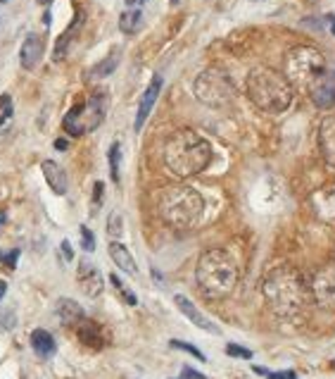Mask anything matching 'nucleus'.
Masks as SVG:
<instances>
[{"label": "nucleus", "instance_id": "18", "mask_svg": "<svg viewBox=\"0 0 335 379\" xmlns=\"http://www.w3.org/2000/svg\"><path fill=\"white\" fill-rule=\"evenodd\" d=\"M55 313H57L60 322H62L65 327H77V324L84 320V308L72 299H60L57 306H55Z\"/></svg>", "mask_w": 335, "mask_h": 379}, {"label": "nucleus", "instance_id": "19", "mask_svg": "<svg viewBox=\"0 0 335 379\" xmlns=\"http://www.w3.org/2000/svg\"><path fill=\"white\" fill-rule=\"evenodd\" d=\"M77 336H79V341L88 348H102V343H105V339H102V331H100V324L86 320V317L77 324Z\"/></svg>", "mask_w": 335, "mask_h": 379}, {"label": "nucleus", "instance_id": "34", "mask_svg": "<svg viewBox=\"0 0 335 379\" xmlns=\"http://www.w3.org/2000/svg\"><path fill=\"white\" fill-rule=\"evenodd\" d=\"M62 253H65V260H72V258H74V253H72V246H70V241H62Z\"/></svg>", "mask_w": 335, "mask_h": 379}, {"label": "nucleus", "instance_id": "31", "mask_svg": "<svg viewBox=\"0 0 335 379\" xmlns=\"http://www.w3.org/2000/svg\"><path fill=\"white\" fill-rule=\"evenodd\" d=\"M226 353L234 356V358H245V361H250V358H252V351L238 346V343H229V346H226Z\"/></svg>", "mask_w": 335, "mask_h": 379}, {"label": "nucleus", "instance_id": "3", "mask_svg": "<svg viewBox=\"0 0 335 379\" xmlns=\"http://www.w3.org/2000/svg\"><path fill=\"white\" fill-rule=\"evenodd\" d=\"M195 279H197V287H200V291L207 299H224V296H229L238 284L236 260L221 248L204 250L200 255V260H197Z\"/></svg>", "mask_w": 335, "mask_h": 379}, {"label": "nucleus", "instance_id": "10", "mask_svg": "<svg viewBox=\"0 0 335 379\" xmlns=\"http://www.w3.org/2000/svg\"><path fill=\"white\" fill-rule=\"evenodd\" d=\"M309 96L314 100V105L321 107V110H328V107L335 105V72L326 70L321 77L309 86Z\"/></svg>", "mask_w": 335, "mask_h": 379}, {"label": "nucleus", "instance_id": "4", "mask_svg": "<svg viewBox=\"0 0 335 379\" xmlns=\"http://www.w3.org/2000/svg\"><path fill=\"white\" fill-rule=\"evenodd\" d=\"M157 213L174 229H190L204 213V198L193 186L176 184L157 193Z\"/></svg>", "mask_w": 335, "mask_h": 379}, {"label": "nucleus", "instance_id": "32", "mask_svg": "<svg viewBox=\"0 0 335 379\" xmlns=\"http://www.w3.org/2000/svg\"><path fill=\"white\" fill-rule=\"evenodd\" d=\"M0 260L5 262L8 267H15L19 260V250H10V253H0Z\"/></svg>", "mask_w": 335, "mask_h": 379}, {"label": "nucleus", "instance_id": "8", "mask_svg": "<svg viewBox=\"0 0 335 379\" xmlns=\"http://www.w3.org/2000/svg\"><path fill=\"white\" fill-rule=\"evenodd\" d=\"M193 91L197 100L209 107H226L236 96L234 81H231L229 74L221 70H204L200 77L195 79Z\"/></svg>", "mask_w": 335, "mask_h": 379}, {"label": "nucleus", "instance_id": "12", "mask_svg": "<svg viewBox=\"0 0 335 379\" xmlns=\"http://www.w3.org/2000/svg\"><path fill=\"white\" fill-rule=\"evenodd\" d=\"M77 282H79L81 291H84L86 296H91V299H98V296L102 294V274H100V269L95 267L91 260H81L79 262Z\"/></svg>", "mask_w": 335, "mask_h": 379}, {"label": "nucleus", "instance_id": "15", "mask_svg": "<svg viewBox=\"0 0 335 379\" xmlns=\"http://www.w3.org/2000/svg\"><path fill=\"white\" fill-rule=\"evenodd\" d=\"M40 58H43V38L38 33H29L22 43V50H19V63L24 70H36Z\"/></svg>", "mask_w": 335, "mask_h": 379}, {"label": "nucleus", "instance_id": "21", "mask_svg": "<svg viewBox=\"0 0 335 379\" xmlns=\"http://www.w3.org/2000/svg\"><path fill=\"white\" fill-rule=\"evenodd\" d=\"M81 22H84V15H81V12H77V19H74V22L67 26V31L57 38V43H55V53H53L55 60H62L65 58V53H67V48H70V43H72V38L77 36L79 29H81Z\"/></svg>", "mask_w": 335, "mask_h": 379}, {"label": "nucleus", "instance_id": "38", "mask_svg": "<svg viewBox=\"0 0 335 379\" xmlns=\"http://www.w3.org/2000/svg\"><path fill=\"white\" fill-rule=\"evenodd\" d=\"M36 3H38V5H50L53 0H36Z\"/></svg>", "mask_w": 335, "mask_h": 379}, {"label": "nucleus", "instance_id": "16", "mask_svg": "<svg viewBox=\"0 0 335 379\" xmlns=\"http://www.w3.org/2000/svg\"><path fill=\"white\" fill-rule=\"evenodd\" d=\"M40 167H43V177L48 181V186L53 188V193L65 196L67 188H70V179H67V172L55 160H45Z\"/></svg>", "mask_w": 335, "mask_h": 379}, {"label": "nucleus", "instance_id": "22", "mask_svg": "<svg viewBox=\"0 0 335 379\" xmlns=\"http://www.w3.org/2000/svg\"><path fill=\"white\" fill-rule=\"evenodd\" d=\"M143 26V12L141 8H128L121 12V17H119V29L124 31V33H136Z\"/></svg>", "mask_w": 335, "mask_h": 379}, {"label": "nucleus", "instance_id": "29", "mask_svg": "<svg viewBox=\"0 0 335 379\" xmlns=\"http://www.w3.org/2000/svg\"><path fill=\"white\" fill-rule=\"evenodd\" d=\"M121 215L119 213H114V215H109V222H107V234L109 236H114V239H119L121 236Z\"/></svg>", "mask_w": 335, "mask_h": 379}, {"label": "nucleus", "instance_id": "36", "mask_svg": "<svg viewBox=\"0 0 335 379\" xmlns=\"http://www.w3.org/2000/svg\"><path fill=\"white\" fill-rule=\"evenodd\" d=\"M328 24H331V33L335 36V15H328Z\"/></svg>", "mask_w": 335, "mask_h": 379}, {"label": "nucleus", "instance_id": "40", "mask_svg": "<svg viewBox=\"0 0 335 379\" xmlns=\"http://www.w3.org/2000/svg\"><path fill=\"white\" fill-rule=\"evenodd\" d=\"M331 368H333V370H335V361H331Z\"/></svg>", "mask_w": 335, "mask_h": 379}, {"label": "nucleus", "instance_id": "28", "mask_svg": "<svg viewBox=\"0 0 335 379\" xmlns=\"http://www.w3.org/2000/svg\"><path fill=\"white\" fill-rule=\"evenodd\" d=\"M10 117H12V98L8 93H3L0 96V124H5Z\"/></svg>", "mask_w": 335, "mask_h": 379}, {"label": "nucleus", "instance_id": "37", "mask_svg": "<svg viewBox=\"0 0 335 379\" xmlns=\"http://www.w3.org/2000/svg\"><path fill=\"white\" fill-rule=\"evenodd\" d=\"M5 291H8V284H5V282H0V301H3Z\"/></svg>", "mask_w": 335, "mask_h": 379}, {"label": "nucleus", "instance_id": "35", "mask_svg": "<svg viewBox=\"0 0 335 379\" xmlns=\"http://www.w3.org/2000/svg\"><path fill=\"white\" fill-rule=\"evenodd\" d=\"M102 201V184L98 181V184H95V203H100Z\"/></svg>", "mask_w": 335, "mask_h": 379}, {"label": "nucleus", "instance_id": "17", "mask_svg": "<svg viewBox=\"0 0 335 379\" xmlns=\"http://www.w3.org/2000/svg\"><path fill=\"white\" fill-rule=\"evenodd\" d=\"M109 258L114 260V265H117L119 269H124L126 274L138 277V265H136L133 255L128 253V248L124 246V243H119V241L109 243Z\"/></svg>", "mask_w": 335, "mask_h": 379}, {"label": "nucleus", "instance_id": "26", "mask_svg": "<svg viewBox=\"0 0 335 379\" xmlns=\"http://www.w3.org/2000/svg\"><path fill=\"white\" fill-rule=\"evenodd\" d=\"M169 343H172V348H179V351H186V353H190V356H193V358H197V361H207V358H204V353H202V351L200 348H195L193 346V343H188V341H179V339H172V341H169Z\"/></svg>", "mask_w": 335, "mask_h": 379}, {"label": "nucleus", "instance_id": "9", "mask_svg": "<svg viewBox=\"0 0 335 379\" xmlns=\"http://www.w3.org/2000/svg\"><path fill=\"white\" fill-rule=\"evenodd\" d=\"M312 296L321 308L335 310V265L321 267L312 277Z\"/></svg>", "mask_w": 335, "mask_h": 379}, {"label": "nucleus", "instance_id": "6", "mask_svg": "<svg viewBox=\"0 0 335 379\" xmlns=\"http://www.w3.org/2000/svg\"><path fill=\"white\" fill-rule=\"evenodd\" d=\"M326 72V58L312 46H297L285 55V79L297 86H309Z\"/></svg>", "mask_w": 335, "mask_h": 379}, {"label": "nucleus", "instance_id": "14", "mask_svg": "<svg viewBox=\"0 0 335 379\" xmlns=\"http://www.w3.org/2000/svg\"><path fill=\"white\" fill-rule=\"evenodd\" d=\"M319 146H321V153H324L326 165L335 167V114H328V117L321 119Z\"/></svg>", "mask_w": 335, "mask_h": 379}, {"label": "nucleus", "instance_id": "20", "mask_svg": "<svg viewBox=\"0 0 335 379\" xmlns=\"http://www.w3.org/2000/svg\"><path fill=\"white\" fill-rule=\"evenodd\" d=\"M31 348H33V353L40 356V358H50V356H55V351H57L53 334L45 329H33L31 331Z\"/></svg>", "mask_w": 335, "mask_h": 379}, {"label": "nucleus", "instance_id": "11", "mask_svg": "<svg viewBox=\"0 0 335 379\" xmlns=\"http://www.w3.org/2000/svg\"><path fill=\"white\" fill-rule=\"evenodd\" d=\"M162 84H164V81H162L160 74H155L153 81L148 84V89H145V93H143V98H141V103H138V112H136V122H133V129H136V132H141L143 127H145L150 112H153L157 98H160Z\"/></svg>", "mask_w": 335, "mask_h": 379}, {"label": "nucleus", "instance_id": "24", "mask_svg": "<svg viewBox=\"0 0 335 379\" xmlns=\"http://www.w3.org/2000/svg\"><path fill=\"white\" fill-rule=\"evenodd\" d=\"M119 162H121V144L119 141H114L112 146H109L107 151V165H109V177H112L114 184H119Z\"/></svg>", "mask_w": 335, "mask_h": 379}, {"label": "nucleus", "instance_id": "2", "mask_svg": "<svg viewBox=\"0 0 335 379\" xmlns=\"http://www.w3.org/2000/svg\"><path fill=\"white\" fill-rule=\"evenodd\" d=\"M248 96L259 110L281 114L292 103V84L271 67H255L248 74Z\"/></svg>", "mask_w": 335, "mask_h": 379}, {"label": "nucleus", "instance_id": "23", "mask_svg": "<svg viewBox=\"0 0 335 379\" xmlns=\"http://www.w3.org/2000/svg\"><path fill=\"white\" fill-rule=\"evenodd\" d=\"M119 60H121V53L119 50H114L112 55H107L102 63H98L91 70V77H95V79H105V77H109L114 70H117V65H119Z\"/></svg>", "mask_w": 335, "mask_h": 379}, {"label": "nucleus", "instance_id": "13", "mask_svg": "<svg viewBox=\"0 0 335 379\" xmlns=\"http://www.w3.org/2000/svg\"><path fill=\"white\" fill-rule=\"evenodd\" d=\"M174 303H176V308H179L181 313L186 315L188 320L195 324V327H200V329H204V331H209V334H221V329H219L216 324L212 322L207 315L200 313L195 303L190 301V299H186V296H181V294H179V296H174Z\"/></svg>", "mask_w": 335, "mask_h": 379}, {"label": "nucleus", "instance_id": "7", "mask_svg": "<svg viewBox=\"0 0 335 379\" xmlns=\"http://www.w3.org/2000/svg\"><path fill=\"white\" fill-rule=\"evenodd\" d=\"M107 114V93L105 91H95L91 93V98L81 105H74L70 112L65 114L62 127L67 134L72 137H84L88 132H95L102 124Z\"/></svg>", "mask_w": 335, "mask_h": 379}, {"label": "nucleus", "instance_id": "30", "mask_svg": "<svg viewBox=\"0 0 335 379\" xmlns=\"http://www.w3.org/2000/svg\"><path fill=\"white\" fill-rule=\"evenodd\" d=\"M81 246H84L86 253H93L95 250V236L86 225H81Z\"/></svg>", "mask_w": 335, "mask_h": 379}, {"label": "nucleus", "instance_id": "39", "mask_svg": "<svg viewBox=\"0 0 335 379\" xmlns=\"http://www.w3.org/2000/svg\"><path fill=\"white\" fill-rule=\"evenodd\" d=\"M5 225V213H0V227Z\"/></svg>", "mask_w": 335, "mask_h": 379}, {"label": "nucleus", "instance_id": "27", "mask_svg": "<svg viewBox=\"0 0 335 379\" xmlns=\"http://www.w3.org/2000/svg\"><path fill=\"white\" fill-rule=\"evenodd\" d=\"M257 372V375H262V377H266V379H300L295 372H290V370H285V372H269V370H264V368H259V365H255L252 368Z\"/></svg>", "mask_w": 335, "mask_h": 379}, {"label": "nucleus", "instance_id": "5", "mask_svg": "<svg viewBox=\"0 0 335 379\" xmlns=\"http://www.w3.org/2000/svg\"><path fill=\"white\" fill-rule=\"evenodd\" d=\"M264 296H266V301H269L273 313L290 317L302 310L304 299H307V289L297 272H292V269H276V272H271L266 277Z\"/></svg>", "mask_w": 335, "mask_h": 379}, {"label": "nucleus", "instance_id": "25", "mask_svg": "<svg viewBox=\"0 0 335 379\" xmlns=\"http://www.w3.org/2000/svg\"><path fill=\"white\" fill-rule=\"evenodd\" d=\"M109 282L114 284V289H117V294L121 296V301H124V303H128V306H136V303H138V299H136V294H133V291L128 289V287H124V282H121L117 274L109 277Z\"/></svg>", "mask_w": 335, "mask_h": 379}, {"label": "nucleus", "instance_id": "33", "mask_svg": "<svg viewBox=\"0 0 335 379\" xmlns=\"http://www.w3.org/2000/svg\"><path fill=\"white\" fill-rule=\"evenodd\" d=\"M181 379H207V377L200 375V372H197V370L188 368V365H186V368L181 370Z\"/></svg>", "mask_w": 335, "mask_h": 379}, {"label": "nucleus", "instance_id": "1", "mask_svg": "<svg viewBox=\"0 0 335 379\" xmlns=\"http://www.w3.org/2000/svg\"><path fill=\"white\" fill-rule=\"evenodd\" d=\"M212 162V146L193 129H179L164 144V165L181 179L195 177Z\"/></svg>", "mask_w": 335, "mask_h": 379}]
</instances>
